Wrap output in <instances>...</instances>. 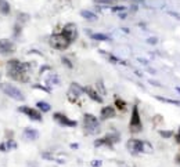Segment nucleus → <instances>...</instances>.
Wrapping results in <instances>:
<instances>
[{
	"instance_id": "f257e3e1",
	"label": "nucleus",
	"mask_w": 180,
	"mask_h": 167,
	"mask_svg": "<svg viewBox=\"0 0 180 167\" xmlns=\"http://www.w3.org/2000/svg\"><path fill=\"white\" fill-rule=\"evenodd\" d=\"M28 66H29L28 63H24L21 61H18V59H10L7 62V75L14 80L26 83L29 79L28 76L25 75V72L28 69Z\"/></svg>"
},
{
	"instance_id": "f03ea898",
	"label": "nucleus",
	"mask_w": 180,
	"mask_h": 167,
	"mask_svg": "<svg viewBox=\"0 0 180 167\" xmlns=\"http://www.w3.org/2000/svg\"><path fill=\"white\" fill-rule=\"evenodd\" d=\"M83 130L86 134L92 135V134H97L100 131V123L97 117L90 113H86L83 116Z\"/></svg>"
},
{
	"instance_id": "7ed1b4c3",
	"label": "nucleus",
	"mask_w": 180,
	"mask_h": 167,
	"mask_svg": "<svg viewBox=\"0 0 180 167\" xmlns=\"http://www.w3.org/2000/svg\"><path fill=\"white\" fill-rule=\"evenodd\" d=\"M49 43L56 50H67L71 44V41L68 39H65L61 33H53L50 36V39H49Z\"/></svg>"
},
{
	"instance_id": "20e7f679",
	"label": "nucleus",
	"mask_w": 180,
	"mask_h": 167,
	"mask_svg": "<svg viewBox=\"0 0 180 167\" xmlns=\"http://www.w3.org/2000/svg\"><path fill=\"white\" fill-rule=\"evenodd\" d=\"M0 88H1V91L4 92L6 95H8L10 98L15 99V101H24L25 99V95L19 91V88H17L15 86H13L10 83H1Z\"/></svg>"
},
{
	"instance_id": "39448f33",
	"label": "nucleus",
	"mask_w": 180,
	"mask_h": 167,
	"mask_svg": "<svg viewBox=\"0 0 180 167\" xmlns=\"http://www.w3.org/2000/svg\"><path fill=\"white\" fill-rule=\"evenodd\" d=\"M129 128H130V132L133 134H137L143 130V124H141V117H140L139 113V106L134 105L133 110H132V116H130V124H129Z\"/></svg>"
},
{
	"instance_id": "423d86ee",
	"label": "nucleus",
	"mask_w": 180,
	"mask_h": 167,
	"mask_svg": "<svg viewBox=\"0 0 180 167\" xmlns=\"http://www.w3.org/2000/svg\"><path fill=\"white\" fill-rule=\"evenodd\" d=\"M61 35L64 36L65 39H68V40L72 43V41L76 40V37H78V28H76L75 23H67L63 30H61Z\"/></svg>"
},
{
	"instance_id": "0eeeda50",
	"label": "nucleus",
	"mask_w": 180,
	"mask_h": 167,
	"mask_svg": "<svg viewBox=\"0 0 180 167\" xmlns=\"http://www.w3.org/2000/svg\"><path fill=\"white\" fill-rule=\"evenodd\" d=\"M143 142H144V141H140V139L132 138V139H129V141H128L126 148H128V150L133 156H137L139 153H144V150H143Z\"/></svg>"
},
{
	"instance_id": "6e6552de",
	"label": "nucleus",
	"mask_w": 180,
	"mask_h": 167,
	"mask_svg": "<svg viewBox=\"0 0 180 167\" xmlns=\"http://www.w3.org/2000/svg\"><path fill=\"white\" fill-rule=\"evenodd\" d=\"M18 110L24 113V115H26L29 119H32V120H36V121H42V113L40 110L38 109H33V108H29V106H19Z\"/></svg>"
},
{
	"instance_id": "1a4fd4ad",
	"label": "nucleus",
	"mask_w": 180,
	"mask_h": 167,
	"mask_svg": "<svg viewBox=\"0 0 180 167\" xmlns=\"http://www.w3.org/2000/svg\"><path fill=\"white\" fill-rule=\"evenodd\" d=\"M53 117H54V119H56L60 124H63V126H67V127H76V126H78V121L72 120V119H69V117H67L64 113H60V112H57V113H54V116H53Z\"/></svg>"
},
{
	"instance_id": "9d476101",
	"label": "nucleus",
	"mask_w": 180,
	"mask_h": 167,
	"mask_svg": "<svg viewBox=\"0 0 180 167\" xmlns=\"http://www.w3.org/2000/svg\"><path fill=\"white\" fill-rule=\"evenodd\" d=\"M14 52V44L7 39H0V54H13Z\"/></svg>"
},
{
	"instance_id": "9b49d317",
	"label": "nucleus",
	"mask_w": 180,
	"mask_h": 167,
	"mask_svg": "<svg viewBox=\"0 0 180 167\" xmlns=\"http://www.w3.org/2000/svg\"><path fill=\"white\" fill-rule=\"evenodd\" d=\"M116 115V110L115 108H112V106H104L103 109H101V120H107V119H111V117H114Z\"/></svg>"
},
{
	"instance_id": "f8f14e48",
	"label": "nucleus",
	"mask_w": 180,
	"mask_h": 167,
	"mask_svg": "<svg viewBox=\"0 0 180 167\" xmlns=\"http://www.w3.org/2000/svg\"><path fill=\"white\" fill-rule=\"evenodd\" d=\"M85 92H86L89 97L92 98L93 101H96V102H103V98H101V95H100L99 92H97V90L96 88H93V87H85Z\"/></svg>"
},
{
	"instance_id": "ddd939ff",
	"label": "nucleus",
	"mask_w": 180,
	"mask_h": 167,
	"mask_svg": "<svg viewBox=\"0 0 180 167\" xmlns=\"http://www.w3.org/2000/svg\"><path fill=\"white\" fill-rule=\"evenodd\" d=\"M24 139H26V141H35L38 137H39V132H38V130H35V128H25L24 130V134H22Z\"/></svg>"
},
{
	"instance_id": "4468645a",
	"label": "nucleus",
	"mask_w": 180,
	"mask_h": 167,
	"mask_svg": "<svg viewBox=\"0 0 180 167\" xmlns=\"http://www.w3.org/2000/svg\"><path fill=\"white\" fill-rule=\"evenodd\" d=\"M69 92H72V94H75L76 97H79L82 92H85V87H81L78 83H72L69 87Z\"/></svg>"
},
{
	"instance_id": "2eb2a0df",
	"label": "nucleus",
	"mask_w": 180,
	"mask_h": 167,
	"mask_svg": "<svg viewBox=\"0 0 180 167\" xmlns=\"http://www.w3.org/2000/svg\"><path fill=\"white\" fill-rule=\"evenodd\" d=\"M36 108L40 110V112H49V110L51 109V106L47 104V102H44V101H39V102L36 104Z\"/></svg>"
},
{
	"instance_id": "dca6fc26",
	"label": "nucleus",
	"mask_w": 180,
	"mask_h": 167,
	"mask_svg": "<svg viewBox=\"0 0 180 167\" xmlns=\"http://www.w3.org/2000/svg\"><path fill=\"white\" fill-rule=\"evenodd\" d=\"M81 15L83 18H86V19H90V21H96V19H97V15H96V14H93L92 11H87V10L81 11Z\"/></svg>"
},
{
	"instance_id": "f3484780",
	"label": "nucleus",
	"mask_w": 180,
	"mask_h": 167,
	"mask_svg": "<svg viewBox=\"0 0 180 167\" xmlns=\"http://www.w3.org/2000/svg\"><path fill=\"white\" fill-rule=\"evenodd\" d=\"M115 106L121 110V112H125V110H126V102H125L123 99H121V98H118V97L115 98Z\"/></svg>"
},
{
	"instance_id": "a211bd4d",
	"label": "nucleus",
	"mask_w": 180,
	"mask_h": 167,
	"mask_svg": "<svg viewBox=\"0 0 180 167\" xmlns=\"http://www.w3.org/2000/svg\"><path fill=\"white\" fill-rule=\"evenodd\" d=\"M0 12H3V14H8L10 12V4L7 3L6 0H0Z\"/></svg>"
},
{
	"instance_id": "6ab92c4d",
	"label": "nucleus",
	"mask_w": 180,
	"mask_h": 167,
	"mask_svg": "<svg viewBox=\"0 0 180 167\" xmlns=\"http://www.w3.org/2000/svg\"><path fill=\"white\" fill-rule=\"evenodd\" d=\"M92 37H93L94 40H110V36L104 35V33H93Z\"/></svg>"
},
{
	"instance_id": "aec40b11",
	"label": "nucleus",
	"mask_w": 180,
	"mask_h": 167,
	"mask_svg": "<svg viewBox=\"0 0 180 167\" xmlns=\"http://www.w3.org/2000/svg\"><path fill=\"white\" fill-rule=\"evenodd\" d=\"M96 3L100 4V6H111V4H114L112 0H96Z\"/></svg>"
},
{
	"instance_id": "412c9836",
	"label": "nucleus",
	"mask_w": 180,
	"mask_h": 167,
	"mask_svg": "<svg viewBox=\"0 0 180 167\" xmlns=\"http://www.w3.org/2000/svg\"><path fill=\"white\" fill-rule=\"evenodd\" d=\"M6 146H7V150L14 149V148H17V144H15L14 141H8V142H6Z\"/></svg>"
},
{
	"instance_id": "4be33fe9",
	"label": "nucleus",
	"mask_w": 180,
	"mask_h": 167,
	"mask_svg": "<svg viewBox=\"0 0 180 167\" xmlns=\"http://www.w3.org/2000/svg\"><path fill=\"white\" fill-rule=\"evenodd\" d=\"M159 134L165 137V138H169V137H172L173 135V131H159Z\"/></svg>"
},
{
	"instance_id": "5701e85b",
	"label": "nucleus",
	"mask_w": 180,
	"mask_h": 167,
	"mask_svg": "<svg viewBox=\"0 0 180 167\" xmlns=\"http://www.w3.org/2000/svg\"><path fill=\"white\" fill-rule=\"evenodd\" d=\"M61 61H63V63H65V65H67V68H72V62H71L68 58L63 57V59H61Z\"/></svg>"
},
{
	"instance_id": "b1692460",
	"label": "nucleus",
	"mask_w": 180,
	"mask_h": 167,
	"mask_svg": "<svg viewBox=\"0 0 180 167\" xmlns=\"http://www.w3.org/2000/svg\"><path fill=\"white\" fill-rule=\"evenodd\" d=\"M99 87H100V88H99V91L101 92V94H105V87L103 86V81H101V80L99 81Z\"/></svg>"
},
{
	"instance_id": "393cba45",
	"label": "nucleus",
	"mask_w": 180,
	"mask_h": 167,
	"mask_svg": "<svg viewBox=\"0 0 180 167\" xmlns=\"http://www.w3.org/2000/svg\"><path fill=\"white\" fill-rule=\"evenodd\" d=\"M92 166H93V167L101 166V160H93V161H92Z\"/></svg>"
},
{
	"instance_id": "a878e982",
	"label": "nucleus",
	"mask_w": 180,
	"mask_h": 167,
	"mask_svg": "<svg viewBox=\"0 0 180 167\" xmlns=\"http://www.w3.org/2000/svg\"><path fill=\"white\" fill-rule=\"evenodd\" d=\"M147 41H148L150 44H155V43H157L158 40H157V37H150V39H148Z\"/></svg>"
},
{
	"instance_id": "bb28decb",
	"label": "nucleus",
	"mask_w": 180,
	"mask_h": 167,
	"mask_svg": "<svg viewBox=\"0 0 180 167\" xmlns=\"http://www.w3.org/2000/svg\"><path fill=\"white\" fill-rule=\"evenodd\" d=\"M125 10H126L125 7H114L112 8V11H125Z\"/></svg>"
},
{
	"instance_id": "cd10ccee",
	"label": "nucleus",
	"mask_w": 180,
	"mask_h": 167,
	"mask_svg": "<svg viewBox=\"0 0 180 167\" xmlns=\"http://www.w3.org/2000/svg\"><path fill=\"white\" fill-rule=\"evenodd\" d=\"M174 139H176V142H177V144H180V128H179V132L174 135Z\"/></svg>"
},
{
	"instance_id": "c85d7f7f",
	"label": "nucleus",
	"mask_w": 180,
	"mask_h": 167,
	"mask_svg": "<svg viewBox=\"0 0 180 167\" xmlns=\"http://www.w3.org/2000/svg\"><path fill=\"white\" fill-rule=\"evenodd\" d=\"M0 150H4V152H6V150H7V146H6V142H3V144L0 145Z\"/></svg>"
},
{
	"instance_id": "c756f323",
	"label": "nucleus",
	"mask_w": 180,
	"mask_h": 167,
	"mask_svg": "<svg viewBox=\"0 0 180 167\" xmlns=\"http://www.w3.org/2000/svg\"><path fill=\"white\" fill-rule=\"evenodd\" d=\"M28 167H38V166H36V164H29Z\"/></svg>"
},
{
	"instance_id": "7c9ffc66",
	"label": "nucleus",
	"mask_w": 180,
	"mask_h": 167,
	"mask_svg": "<svg viewBox=\"0 0 180 167\" xmlns=\"http://www.w3.org/2000/svg\"><path fill=\"white\" fill-rule=\"evenodd\" d=\"M176 90H177V91H179V92H180V87H177V88H176Z\"/></svg>"
}]
</instances>
